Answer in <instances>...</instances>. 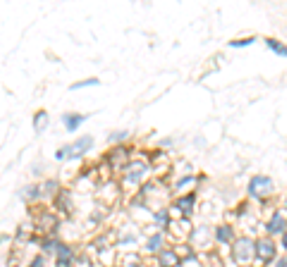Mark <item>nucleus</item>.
I'll list each match as a JSON object with an SVG mask.
<instances>
[{"label":"nucleus","instance_id":"1","mask_svg":"<svg viewBox=\"0 0 287 267\" xmlns=\"http://www.w3.org/2000/svg\"><path fill=\"white\" fill-rule=\"evenodd\" d=\"M94 148V136H82L74 143L70 146H62V148L56 150V160H70V158H84L88 150Z\"/></svg>","mask_w":287,"mask_h":267},{"label":"nucleus","instance_id":"2","mask_svg":"<svg viewBox=\"0 0 287 267\" xmlns=\"http://www.w3.org/2000/svg\"><path fill=\"white\" fill-rule=\"evenodd\" d=\"M246 191H249V196H252L254 201H268V198L273 196V191H276V184H273L270 177H266V174H256V177L249 179Z\"/></svg>","mask_w":287,"mask_h":267},{"label":"nucleus","instance_id":"3","mask_svg":"<svg viewBox=\"0 0 287 267\" xmlns=\"http://www.w3.org/2000/svg\"><path fill=\"white\" fill-rule=\"evenodd\" d=\"M232 258H234L240 265L249 263L252 258H256V241L249 239V236H240V239L232 244Z\"/></svg>","mask_w":287,"mask_h":267},{"label":"nucleus","instance_id":"4","mask_svg":"<svg viewBox=\"0 0 287 267\" xmlns=\"http://www.w3.org/2000/svg\"><path fill=\"white\" fill-rule=\"evenodd\" d=\"M148 172H151L148 162H144V160L130 162V165L122 170V174H124V184H127V186H132V184H142L144 179L148 177Z\"/></svg>","mask_w":287,"mask_h":267},{"label":"nucleus","instance_id":"5","mask_svg":"<svg viewBox=\"0 0 287 267\" xmlns=\"http://www.w3.org/2000/svg\"><path fill=\"white\" fill-rule=\"evenodd\" d=\"M276 256H278V246L270 239H258L256 241V260H258V265H266V263L276 260Z\"/></svg>","mask_w":287,"mask_h":267},{"label":"nucleus","instance_id":"6","mask_svg":"<svg viewBox=\"0 0 287 267\" xmlns=\"http://www.w3.org/2000/svg\"><path fill=\"white\" fill-rule=\"evenodd\" d=\"M266 232L270 236H276V234L282 236L287 232V217L280 213V210H276V213L270 215V220L266 222Z\"/></svg>","mask_w":287,"mask_h":267},{"label":"nucleus","instance_id":"7","mask_svg":"<svg viewBox=\"0 0 287 267\" xmlns=\"http://www.w3.org/2000/svg\"><path fill=\"white\" fill-rule=\"evenodd\" d=\"M194 203H196V193H187V196L177 198L175 205H172V210L187 220V217H192V213H194Z\"/></svg>","mask_w":287,"mask_h":267},{"label":"nucleus","instance_id":"8","mask_svg":"<svg viewBox=\"0 0 287 267\" xmlns=\"http://www.w3.org/2000/svg\"><path fill=\"white\" fill-rule=\"evenodd\" d=\"M127 155H130V150L124 148V146H118V148L110 150V155H108V165H110L112 170H124L130 162H127Z\"/></svg>","mask_w":287,"mask_h":267},{"label":"nucleus","instance_id":"9","mask_svg":"<svg viewBox=\"0 0 287 267\" xmlns=\"http://www.w3.org/2000/svg\"><path fill=\"white\" fill-rule=\"evenodd\" d=\"M56 256H58V267H72L74 265V251L70 246H65V244H60Z\"/></svg>","mask_w":287,"mask_h":267},{"label":"nucleus","instance_id":"10","mask_svg":"<svg viewBox=\"0 0 287 267\" xmlns=\"http://www.w3.org/2000/svg\"><path fill=\"white\" fill-rule=\"evenodd\" d=\"M86 115H77V112H70V115H65V117H62V124H65V129L67 131H70V134H74V131H77L79 127H82V124H84V122H86Z\"/></svg>","mask_w":287,"mask_h":267},{"label":"nucleus","instance_id":"11","mask_svg":"<svg viewBox=\"0 0 287 267\" xmlns=\"http://www.w3.org/2000/svg\"><path fill=\"white\" fill-rule=\"evenodd\" d=\"M216 241L222 244V246H225V244H234V241H237V239H234V229H232L230 225H220L216 229Z\"/></svg>","mask_w":287,"mask_h":267},{"label":"nucleus","instance_id":"12","mask_svg":"<svg viewBox=\"0 0 287 267\" xmlns=\"http://www.w3.org/2000/svg\"><path fill=\"white\" fill-rule=\"evenodd\" d=\"M182 258L177 251H160V267H177Z\"/></svg>","mask_w":287,"mask_h":267},{"label":"nucleus","instance_id":"13","mask_svg":"<svg viewBox=\"0 0 287 267\" xmlns=\"http://www.w3.org/2000/svg\"><path fill=\"white\" fill-rule=\"evenodd\" d=\"M38 227L41 229H50V234H56V229H58V220H56V215H48V213H44L41 217H38Z\"/></svg>","mask_w":287,"mask_h":267},{"label":"nucleus","instance_id":"14","mask_svg":"<svg viewBox=\"0 0 287 267\" xmlns=\"http://www.w3.org/2000/svg\"><path fill=\"white\" fill-rule=\"evenodd\" d=\"M160 248H163V232L154 234L146 241V251H148V253H160Z\"/></svg>","mask_w":287,"mask_h":267},{"label":"nucleus","instance_id":"15","mask_svg":"<svg viewBox=\"0 0 287 267\" xmlns=\"http://www.w3.org/2000/svg\"><path fill=\"white\" fill-rule=\"evenodd\" d=\"M266 45H268V48H270L276 55H280V57H287V45H285V43L276 41V38H266Z\"/></svg>","mask_w":287,"mask_h":267},{"label":"nucleus","instance_id":"16","mask_svg":"<svg viewBox=\"0 0 287 267\" xmlns=\"http://www.w3.org/2000/svg\"><path fill=\"white\" fill-rule=\"evenodd\" d=\"M46 124H48V112H38V115L34 117V129L41 134V131L46 129Z\"/></svg>","mask_w":287,"mask_h":267},{"label":"nucleus","instance_id":"17","mask_svg":"<svg viewBox=\"0 0 287 267\" xmlns=\"http://www.w3.org/2000/svg\"><path fill=\"white\" fill-rule=\"evenodd\" d=\"M196 179H199L196 174H187V177H180V179H177V184H175V189H177V191H182V189H187L189 184H194Z\"/></svg>","mask_w":287,"mask_h":267},{"label":"nucleus","instance_id":"18","mask_svg":"<svg viewBox=\"0 0 287 267\" xmlns=\"http://www.w3.org/2000/svg\"><path fill=\"white\" fill-rule=\"evenodd\" d=\"M154 220L158 222V225L168 227V225H170V213H168V210H156V213H154Z\"/></svg>","mask_w":287,"mask_h":267},{"label":"nucleus","instance_id":"19","mask_svg":"<svg viewBox=\"0 0 287 267\" xmlns=\"http://www.w3.org/2000/svg\"><path fill=\"white\" fill-rule=\"evenodd\" d=\"M58 248H60V241H56V239H46V241H44V251H46V253H58Z\"/></svg>","mask_w":287,"mask_h":267},{"label":"nucleus","instance_id":"20","mask_svg":"<svg viewBox=\"0 0 287 267\" xmlns=\"http://www.w3.org/2000/svg\"><path fill=\"white\" fill-rule=\"evenodd\" d=\"M100 79H86V81H77L72 84V91H79V88H86V86H98Z\"/></svg>","mask_w":287,"mask_h":267},{"label":"nucleus","instance_id":"21","mask_svg":"<svg viewBox=\"0 0 287 267\" xmlns=\"http://www.w3.org/2000/svg\"><path fill=\"white\" fill-rule=\"evenodd\" d=\"M256 38H240V41H230V48H246V45H254Z\"/></svg>","mask_w":287,"mask_h":267},{"label":"nucleus","instance_id":"22","mask_svg":"<svg viewBox=\"0 0 287 267\" xmlns=\"http://www.w3.org/2000/svg\"><path fill=\"white\" fill-rule=\"evenodd\" d=\"M41 191H46V196H53V191H58V182H56V179L46 182L44 186H41Z\"/></svg>","mask_w":287,"mask_h":267},{"label":"nucleus","instance_id":"23","mask_svg":"<svg viewBox=\"0 0 287 267\" xmlns=\"http://www.w3.org/2000/svg\"><path fill=\"white\" fill-rule=\"evenodd\" d=\"M29 267H48V265H46V258L44 256H36L32 263H29Z\"/></svg>","mask_w":287,"mask_h":267},{"label":"nucleus","instance_id":"24","mask_svg":"<svg viewBox=\"0 0 287 267\" xmlns=\"http://www.w3.org/2000/svg\"><path fill=\"white\" fill-rule=\"evenodd\" d=\"M127 136H130V131H115L112 141H127Z\"/></svg>","mask_w":287,"mask_h":267},{"label":"nucleus","instance_id":"25","mask_svg":"<svg viewBox=\"0 0 287 267\" xmlns=\"http://www.w3.org/2000/svg\"><path fill=\"white\" fill-rule=\"evenodd\" d=\"M276 267H287V256H285V258H278Z\"/></svg>","mask_w":287,"mask_h":267},{"label":"nucleus","instance_id":"26","mask_svg":"<svg viewBox=\"0 0 287 267\" xmlns=\"http://www.w3.org/2000/svg\"><path fill=\"white\" fill-rule=\"evenodd\" d=\"M282 248H285V251H287V232H285V234H282Z\"/></svg>","mask_w":287,"mask_h":267},{"label":"nucleus","instance_id":"27","mask_svg":"<svg viewBox=\"0 0 287 267\" xmlns=\"http://www.w3.org/2000/svg\"><path fill=\"white\" fill-rule=\"evenodd\" d=\"M285 205H287V198H285Z\"/></svg>","mask_w":287,"mask_h":267}]
</instances>
